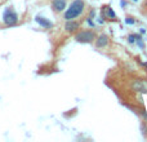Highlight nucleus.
<instances>
[{"instance_id": "6e6552de", "label": "nucleus", "mask_w": 147, "mask_h": 142, "mask_svg": "<svg viewBox=\"0 0 147 142\" xmlns=\"http://www.w3.org/2000/svg\"><path fill=\"white\" fill-rule=\"evenodd\" d=\"M35 20H36V22H38L39 25H40L41 27H44V28H51L52 26H53V23H52L51 21L47 20V18H44V17H41V16H38Z\"/></svg>"}, {"instance_id": "0eeeda50", "label": "nucleus", "mask_w": 147, "mask_h": 142, "mask_svg": "<svg viewBox=\"0 0 147 142\" xmlns=\"http://www.w3.org/2000/svg\"><path fill=\"white\" fill-rule=\"evenodd\" d=\"M132 89L136 92L143 93V92H146V83H143V81H141V80H134L132 84Z\"/></svg>"}, {"instance_id": "39448f33", "label": "nucleus", "mask_w": 147, "mask_h": 142, "mask_svg": "<svg viewBox=\"0 0 147 142\" xmlns=\"http://www.w3.org/2000/svg\"><path fill=\"white\" fill-rule=\"evenodd\" d=\"M109 44V36L106 34H102L97 38V43H96V48H105Z\"/></svg>"}, {"instance_id": "9b49d317", "label": "nucleus", "mask_w": 147, "mask_h": 142, "mask_svg": "<svg viewBox=\"0 0 147 142\" xmlns=\"http://www.w3.org/2000/svg\"><path fill=\"white\" fill-rule=\"evenodd\" d=\"M125 23H127V25H133V23H134V20L130 18V17H128L127 20H125Z\"/></svg>"}, {"instance_id": "20e7f679", "label": "nucleus", "mask_w": 147, "mask_h": 142, "mask_svg": "<svg viewBox=\"0 0 147 142\" xmlns=\"http://www.w3.org/2000/svg\"><path fill=\"white\" fill-rule=\"evenodd\" d=\"M52 8H53L54 12H62V10L66 8V0H53L52 3Z\"/></svg>"}, {"instance_id": "f257e3e1", "label": "nucleus", "mask_w": 147, "mask_h": 142, "mask_svg": "<svg viewBox=\"0 0 147 142\" xmlns=\"http://www.w3.org/2000/svg\"><path fill=\"white\" fill-rule=\"evenodd\" d=\"M84 7H85V4H84L83 0H74L71 3V5L69 7V9L66 10V13H65V18L67 20H74V18L79 17V16L83 13L84 10Z\"/></svg>"}, {"instance_id": "f8f14e48", "label": "nucleus", "mask_w": 147, "mask_h": 142, "mask_svg": "<svg viewBox=\"0 0 147 142\" xmlns=\"http://www.w3.org/2000/svg\"><path fill=\"white\" fill-rule=\"evenodd\" d=\"M136 39H137V35H130L129 36V43H134Z\"/></svg>"}, {"instance_id": "ddd939ff", "label": "nucleus", "mask_w": 147, "mask_h": 142, "mask_svg": "<svg viewBox=\"0 0 147 142\" xmlns=\"http://www.w3.org/2000/svg\"><path fill=\"white\" fill-rule=\"evenodd\" d=\"M133 1H137V0H133Z\"/></svg>"}, {"instance_id": "7ed1b4c3", "label": "nucleus", "mask_w": 147, "mask_h": 142, "mask_svg": "<svg viewBox=\"0 0 147 142\" xmlns=\"http://www.w3.org/2000/svg\"><path fill=\"white\" fill-rule=\"evenodd\" d=\"M96 39V34L92 30H84L80 31L75 35V40L79 43H92Z\"/></svg>"}, {"instance_id": "9d476101", "label": "nucleus", "mask_w": 147, "mask_h": 142, "mask_svg": "<svg viewBox=\"0 0 147 142\" xmlns=\"http://www.w3.org/2000/svg\"><path fill=\"white\" fill-rule=\"evenodd\" d=\"M137 44H138V47H140L141 49H143V48H145V43H143L142 38H141L140 35H137Z\"/></svg>"}, {"instance_id": "1a4fd4ad", "label": "nucleus", "mask_w": 147, "mask_h": 142, "mask_svg": "<svg viewBox=\"0 0 147 142\" xmlns=\"http://www.w3.org/2000/svg\"><path fill=\"white\" fill-rule=\"evenodd\" d=\"M106 16L110 18H115V13L111 7H106Z\"/></svg>"}, {"instance_id": "f03ea898", "label": "nucleus", "mask_w": 147, "mask_h": 142, "mask_svg": "<svg viewBox=\"0 0 147 142\" xmlns=\"http://www.w3.org/2000/svg\"><path fill=\"white\" fill-rule=\"evenodd\" d=\"M3 22H4L7 26L17 25L18 16H17V13L14 12V9H13V8H7V9H5L4 14H3Z\"/></svg>"}, {"instance_id": "423d86ee", "label": "nucleus", "mask_w": 147, "mask_h": 142, "mask_svg": "<svg viewBox=\"0 0 147 142\" xmlns=\"http://www.w3.org/2000/svg\"><path fill=\"white\" fill-rule=\"evenodd\" d=\"M79 26H80V25H79V22H76V21L67 20L66 25H65V30L69 31V32H75V31L79 28Z\"/></svg>"}]
</instances>
